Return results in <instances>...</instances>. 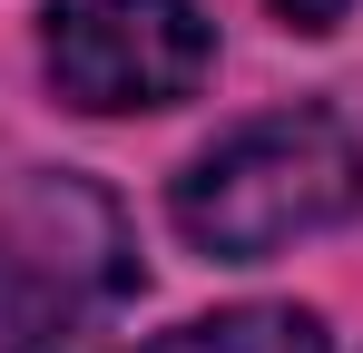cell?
<instances>
[{
  "label": "cell",
  "mask_w": 363,
  "mask_h": 353,
  "mask_svg": "<svg viewBox=\"0 0 363 353\" xmlns=\"http://www.w3.org/2000/svg\"><path fill=\"white\" fill-rule=\"evenodd\" d=\"M177 235L216 265H265L295 235H324L363 206V138L324 108L255 118L236 138H216L177 176Z\"/></svg>",
  "instance_id": "1"
},
{
  "label": "cell",
  "mask_w": 363,
  "mask_h": 353,
  "mask_svg": "<svg viewBox=\"0 0 363 353\" xmlns=\"http://www.w3.org/2000/svg\"><path fill=\"white\" fill-rule=\"evenodd\" d=\"M128 275L138 255L118 206L79 176H30L0 206V353H60L79 314L128 294Z\"/></svg>",
  "instance_id": "2"
},
{
  "label": "cell",
  "mask_w": 363,
  "mask_h": 353,
  "mask_svg": "<svg viewBox=\"0 0 363 353\" xmlns=\"http://www.w3.org/2000/svg\"><path fill=\"white\" fill-rule=\"evenodd\" d=\"M40 59L69 108L128 118V108H177L216 69V30L196 0H50Z\"/></svg>",
  "instance_id": "3"
},
{
  "label": "cell",
  "mask_w": 363,
  "mask_h": 353,
  "mask_svg": "<svg viewBox=\"0 0 363 353\" xmlns=\"http://www.w3.org/2000/svg\"><path fill=\"white\" fill-rule=\"evenodd\" d=\"M147 353H324V324L304 304H236V314L177 324L167 344H147Z\"/></svg>",
  "instance_id": "4"
},
{
  "label": "cell",
  "mask_w": 363,
  "mask_h": 353,
  "mask_svg": "<svg viewBox=\"0 0 363 353\" xmlns=\"http://www.w3.org/2000/svg\"><path fill=\"white\" fill-rule=\"evenodd\" d=\"M344 10H354V0H275L285 30H344Z\"/></svg>",
  "instance_id": "5"
}]
</instances>
